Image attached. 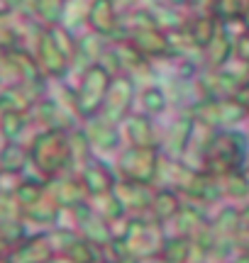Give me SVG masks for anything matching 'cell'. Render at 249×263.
Returning <instances> with one entry per match:
<instances>
[{"label":"cell","instance_id":"1","mask_svg":"<svg viewBox=\"0 0 249 263\" xmlns=\"http://www.w3.org/2000/svg\"><path fill=\"white\" fill-rule=\"evenodd\" d=\"M249 154V139L237 129H215L203 151L201 171L222 178L232 171H240Z\"/></svg>","mask_w":249,"mask_h":263},{"label":"cell","instance_id":"2","mask_svg":"<svg viewBox=\"0 0 249 263\" xmlns=\"http://www.w3.org/2000/svg\"><path fill=\"white\" fill-rule=\"evenodd\" d=\"M29 149V163L44 176V178H57L68 166L74 163L71 159V139L68 132L64 129H44L34 134Z\"/></svg>","mask_w":249,"mask_h":263},{"label":"cell","instance_id":"3","mask_svg":"<svg viewBox=\"0 0 249 263\" xmlns=\"http://www.w3.org/2000/svg\"><path fill=\"white\" fill-rule=\"evenodd\" d=\"M159 222L152 217H130L122 236L115 241L120 258H132V261H152L159 256L164 246V232Z\"/></svg>","mask_w":249,"mask_h":263},{"label":"cell","instance_id":"4","mask_svg":"<svg viewBox=\"0 0 249 263\" xmlns=\"http://www.w3.org/2000/svg\"><path fill=\"white\" fill-rule=\"evenodd\" d=\"M195 122L208 124L210 129H235L247 120V112L237 98H201L191 105Z\"/></svg>","mask_w":249,"mask_h":263},{"label":"cell","instance_id":"5","mask_svg":"<svg viewBox=\"0 0 249 263\" xmlns=\"http://www.w3.org/2000/svg\"><path fill=\"white\" fill-rule=\"evenodd\" d=\"M110 81H113V76L98 64L88 66L86 71L81 73V81H78V88L74 90V95H76L78 112H81L83 120L100 112L103 100L108 95V88H110Z\"/></svg>","mask_w":249,"mask_h":263},{"label":"cell","instance_id":"6","mask_svg":"<svg viewBox=\"0 0 249 263\" xmlns=\"http://www.w3.org/2000/svg\"><path fill=\"white\" fill-rule=\"evenodd\" d=\"M159 149H144V146H130L117 156L115 171L122 180H134V183H147L154 185L156 171H159Z\"/></svg>","mask_w":249,"mask_h":263},{"label":"cell","instance_id":"7","mask_svg":"<svg viewBox=\"0 0 249 263\" xmlns=\"http://www.w3.org/2000/svg\"><path fill=\"white\" fill-rule=\"evenodd\" d=\"M34 59L44 78H64L71 68V59L64 54V49L57 44V39L51 37L49 27H42L37 34L34 44Z\"/></svg>","mask_w":249,"mask_h":263},{"label":"cell","instance_id":"8","mask_svg":"<svg viewBox=\"0 0 249 263\" xmlns=\"http://www.w3.org/2000/svg\"><path fill=\"white\" fill-rule=\"evenodd\" d=\"M132 103H134V81L130 76H115L110 81V88H108V95L103 100V107H100V117H105L110 122L120 124L130 115L132 110Z\"/></svg>","mask_w":249,"mask_h":263},{"label":"cell","instance_id":"9","mask_svg":"<svg viewBox=\"0 0 249 263\" xmlns=\"http://www.w3.org/2000/svg\"><path fill=\"white\" fill-rule=\"evenodd\" d=\"M154 185H147V183H134V180H117L115 188H113V195L120 202L124 215L130 217H144L147 210L152 205L154 197Z\"/></svg>","mask_w":249,"mask_h":263},{"label":"cell","instance_id":"10","mask_svg":"<svg viewBox=\"0 0 249 263\" xmlns=\"http://www.w3.org/2000/svg\"><path fill=\"white\" fill-rule=\"evenodd\" d=\"M88 27L103 39H120V12L117 0H93L88 10Z\"/></svg>","mask_w":249,"mask_h":263},{"label":"cell","instance_id":"11","mask_svg":"<svg viewBox=\"0 0 249 263\" xmlns=\"http://www.w3.org/2000/svg\"><path fill=\"white\" fill-rule=\"evenodd\" d=\"M78 178H81V183H83L88 197L113 193V188H115V183H117L113 166H108L105 161L96 159V156L88 159L86 163L78 168Z\"/></svg>","mask_w":249,"mask_h":263},{"label":"cell","instance_id":"12","mask_svg":"<svg viewBox=\"0 0 249 263\" xmlns=\"http://www.w3.org/2000/svg\"><path fill=\"white\" fill-rule=\"evenodd\" d=\"M127 42L132 44L142 57H147L149 61H162V59H171V47H169V34L159 27H147L137 29L132 34H127Z\"/></svg>","mask_w":249,"mask_h":263},{"label":"cell","instance_id":"13","mask_svg":"<svg viewBox=\"0 0 249 263\" xmlns=\"http://www.w3.org/2000/svg\"><path fill=\"white\" fill-rule=\"evenodd\" d=\"M57 254V249L51 244L49 234H34L25 236L20 244H15L8 251L10 263H47L51 256Z\"/></svg>","mask_w":249,"mask_h":263},{"label":"cell","instance_id":"14","mask_svg":"<svg viewBox=\"0 0 249 263\" xmlns=\"http://www.w3.org/2000/svg\"><path fill=\"white\" fill-rule=\"evenodd\" d=\"M191 129H193V115H179L171 122L166 134H159V154L169 156V159H181L188 139H191Z\"/></svg>","mask_w":249,"mask_h":263},{"label":"cell","instance_id":"15","mask_svg":"<svg viewBox=\"0 0 249 263\" xmlns=\"http://www.w3.org/2000/svg\"><path fill=\"white\" fill-rule=\"evenodd\" d=\"M47 190L51 193V197L59 202L61 210H68V207H78L88 202V193L83 188V183L78 176H57V178L47 180Z\"/></svg>","mask_w":249,"mask_h":263},{"label":"cell","instance_id":"16","mask_svg":"<svg viewBox=\"0 0 249 263\" xmlns=\"http://www.w3.org/2000/svg\"><path fill=\"white\" fill-rule=\"evenodd\" d=\"M124 134L130 146H144V149H159V132L154 127L152 117L147 112H130L122 120Z\"/></svg>","mask_w":249,"mask_h":263},{"label":"cell","instance_id":"17","mask_svg":"<svg viewBox=\"0 0 249 263\" xmlns=\"http://www.w3.org/2000/svg\"><path fill=\"white\" fill-rule=\"evenodd\" d=\"M83 134H86L88 144H91V149H98V151H110L117 146V139H120V134H117V124L105 120V117H100V115H93V117H86L83 120Z\"/></svg>","mask_w":249,"mask_h":263},{"label":"cell","instance_id":"18","mask_svg":"<svg viewBox=\"0 0 249 263\" xmlns=\"http://www.w3.org/2000/svg\"><path fill=\"white\" fill-rule=\"evenodd\" d=\"M232 42H235V39L230 37L227 27L220 22L218 32L212 34V39L203 47V51H201V59L208 64V68H222V66L230 61L232 59Z\"/></svg>","mask_w":249,"mask_h":263},{"label":"cell","instance_id":"19","mask_svg":"<svg viewBox=\"0 0 249 263\" xmlns=\"http://www.w3.org/2000/svg\"><path fill=\"white\" fill-rule=\"evenodd\" d=\"M181 210V195L176 190H166V188H156L152 197V205L147 210V217H152L154 222L166 224L171 222L176 212Z\"/></svg>","mask_w":249,"mask_h":263},{"label":"cell","instance_id":"20","mask_svg":"<svg viewBox=\"0 0 249 263\" xmlns=\"http://www.w3.org/2000/svg\"><path fill=\"white\" fill-rule=\"evenodd\" d=\"M173 222H176L179 236H191V239H195V236L208 227L210 217L203 212L201 205L193 202V205H181V210H179L176 217H173Z\"/></svg>","mask_w":249,"mask_h":263},{"label":"cell","instance_id":"21","mask_svg":"<svg viewBox=\"0 0 249 263\" xmlns=\"http://www.w3.org/2000/svg\"><path fill=\"white\" fill-rule=\"evenodd\" d=\"M59 215H61V207H59V202L51 197L49 190L39 197L37 202H32L29 207L22 210V219L34 222V224H57Z\"/></svg>","mask_w":249,"mask_h":263},{"label":"cell","instance_id":"22","mask_svg":"<svg viewBox=\"0 0 249 263\" xmlns=\"http://www.w3.org/2000/svg\"><path fill=\"white\" fill-rule=\"evenodd\" d=\"M183 29H186V34L193 39V44L201 49L208 44L212 39V34L218 32V27H220V20L215 17V15H210V17H198V15H188V17L183 20Z\"/></svg>","mask_w":249,"mask_h":263},{"label":"cell","instance_id":"23","mask_svg":"<svg viewBox=\"0 0 249 263\" xmlns=\"http://www.w3.org/2000/svg\"><path fill=\"white\" fill-rule=\"evenodd\" d=\"M29 163V149H25L17 141H5L0 149V171L8 173H22V168Z\"/></svg>","mask_w":249,"mask_h":263},{"label":"cell","instance_id":"24","mask_svg":"<svg viewBox=\"0 0 249 263\" xmlns=\"http://www.w3.org/2000/svg\"><path fill=\"white\" fill-rule=\"evenodd\" d=\"M103 51H105V47H103V37H98V34H83V37L76 39V59H74V64L76 61H83L88 66H93L100 61V57H103Z\"/></svg>","mask_w":249,"mask_h":263},{"label":"cell","instance_id":"25","mask_svg":"<svg viewBox=\"0 0 249 263\" xmlns=\"http://www.w3.org/2000/svg\"><path fill=\"white\" fill-rule=\"evenodd\" d=\"M247 12H249V0H218L215 3V17L220 20L222 25L240 22Z\"/></svg>","mask_w":249,"mask_h":263},{"label":"cell","instance_id":"26","mask_svg":"<svg viewBox=\"0 0 249 263\" xmlns=\"http://www.w3.org/2000/svg\"><path fill=\"white\" fill-rule=\"evenodd\" d=\"M88 207H91L93 212H98V215L103 217L105 222H115V219H120V217L124 215L122 207H120V202L115 200V195H113V193L88 197Z\"/></svg>","mask_w":249,"mask_h":263},{"label":"cell","instance_id":"27","mask_svg":"<svg viewBox=\"0 0 249 263\" xmlns=\"http://www.w3.org/2000/svg\"><path fill=\"white\" fill-rule=\"evenodd\" d=\"M220 180V190L225 197H232V200H242V197L249 195V180L247 176L240 171H232V173H227V176H222Z\"/></svg>","mask_w":249,"mask_h":263},{"label":"cell","instance_id":"28","mask_svg":"<svg viewBox=\"0 0 249 263\" xmlns=\"http://www.w3.org/2000/svg\"><path fill=\"white\" fill-rule=\"evenodd\" d=\"M27 120L29 115L25 112H0V134L5 137V141H17L27 127Z\"/></svg>","mask_w":249,"mask_h":263},{"label":"cell","instance_id":"29","mask_svg":"<svg viewBox=\"0 0 249 263\" xmlns=\"http://www.w3.org/2000/svg\"><path fill=\"white\" fill-rule=\"evenodd\" d=\"M142 105H144V112L149 115H159L166 110V105H169V95L164 90L162 85H147L142 93Z\"/></svg>","mask_w":249,"mask_h":263},{"label":"cell","instance_id":"30","mask_svg":"<svg viewBox=\"0 0 249 263\" xmlns=\"http://www.w3.org/2000/svg\"><path fill=\"white\" fill-rule=\"evenodd\" d=\"M215 3H218V0H188L186 8L191 10V15L210 17V15H215Z\"/></svg>","mask_w":249,"mask_h":263},{"label":"cell","instance_id":"31","mask_svg":"<svg viewBox=\"0 0 249 263\" xmlns=\"http://www.w3.org/2000/svg\"><path fill=\"white\" fill-rule=\"evenodd\" d=\"M232 57L249 64V32H242L240 37H235V42H232Z\"/></svg>","mask_w":249,"mask_h":263},{"label":"cell","instance_id":"32","mask_svg":"<svg viewBox=\"0 0 249 263\" xmlns=\"http://www.w3.org/2000/svg\"><path fill=\"white\" fill-rule=\"evenodd\" d=\"M235 249L242 256H249V229H242L240 234L235 236Z\"/></svg>","mask_w":249,"mask_h":263},{"label":"cell","instance_id":"33","mask_svg":"<svg viewBox=\"0 0 249 263\" xmlns=\"http://www.w3.org/2000/svg\"><path fill=\"white\" fill-rule=\"evenodd\" d=\"M22 5V0H0V20L3 17H10L15 10Z\"/></svg>","mask_w":249,"mask_h":263},{"label":"cell","instance_id":"34","mask_svg":"<svg viewBox=\"0 0 249 263\" xmlns=\"http://www.w3.org/2000/svg\"><path fill=\"white\" fill-rule=\"evenodd\" d=\"M235 98L240 100V105H242V107H244V112L249 115V83H244V85H242L240 90H237V95H235Z\"/></svg>","mask_w":249,"mask_h":263},{"label":"cell","instance_id":"35","mask_svg":"<svg viewBox=\"0 0 249 263\" xmlns=\"http://www.w3.org/2000/svg\"><path fill=\"white\" fill-rule=\"evenodd\" d=\"M240 222H242V229H249V207L240 210Z\"/></svg>","mask_w":249,"mask_h":263},{"label":"cell","instance_id":"36","mask_svg":"<svg viewBox=\"0 0 249 263\" xmlns=\"http://www.w3.org/2000/svg\"><path fill=\"white\" fill-rule=\"evenodd\" d=\"M47 263H74V261H71L68 256H64V254H54V256H51V258H49Z\"/></svg>","mask_w":249,"mask_h":263},{"label":"cell","instance_id":"37","mask_svg":"<svg viewBox=\"0 0 249 263\" xmlns=\"http://www.w3.org/2000/svg\"><path fill=\"white\" fill-rule=\"evenodd\" d=\"M240 27H242V32H249V12L240 20Z\"/></svg>","mask_w":249,"mask_h":263},{"label":"cell","instance_id":"38","mask_svg":"<svg viewBox=\"0 0 249 263\" xmlns=\"http://www.w3.org/2000/svg\"><path fill=\"white\" fill-rule=\"evenodd\" d=\"M166 5H173V8H181V5H186L188 0H164Z\"/></svg>","mask_w":249,"mask_h":263},{"label":"cell","instance_id":"39","mask_svg":"<svg viewBox=\"0 0 249 263\" xmlns=\"http://www.w3.org/2000/svg\"><path fill=\"white\" fill-rule=\"evenodd\" d=\"M242 173H244L249 180V154H247V159H244V163H242Z\"/></svg>","mask_w":249,"mask_h":263},{"label":"cell","instance_id":"40","mask_svg":"<svg viewBox=\"0 0 249 263\" xmlns=\"http://www.w3.org/2000/svg\"><path fill=\"white\" fill-rule=\"evenodd\" d=\"M230 263H249V256H237V258H235V261H230Z\"/></svg>","mask_w":249,"mask_h":263},{"label":"cell","instance_id":"41","mask_svg":"<svg viewBox=\"0 0 249 263\" xmlns=\"http://www.w3.org/2000/svg\"><path fill=\"white\" fill-rule=\"evenodd\" d=\"M100 263H110V261H100Z\"/></svg>","mask_w":249,"mask_h":263},{"label":"cell","instance_id":"42","mask_svg":"<svg viewBox=\"0 0 249 263\" xmlns=\"http://www.w3.org/2000/svg\"><path fill=\"white\" fill-rule=\"evenodd\" d=\"M124 3H132V0H124Z\"/></svg>","mask_w":249,"mask_h":263}]
</instances>
